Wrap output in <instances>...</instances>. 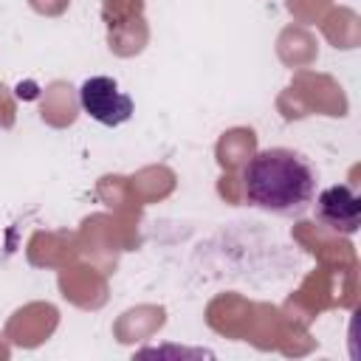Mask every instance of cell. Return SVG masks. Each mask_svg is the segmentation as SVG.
Here are the masks:
<instances>
[{
    "mask_svg": "<svg viewBox=\"0 0 361 361\" xmlns=\"http://www.w3.org/2000/svg\"><path fill=\"white\" fill-rule=\"evenodd\" d=\"M316 183L313 164L288 147H265L243 169L245 203L279 217H302L316 197Z\"/></svg>",
    "mask_w": 361,
    "mask_h": 361,
    "instance_id": "1",
    "label": "cell"
},
{
    "mask_svg": "<svg viewBox=\"0 0 361 361\" xmlns=\"http://www.w3.org/2000/svg\"><path fill=\"white\" fill-rule=\"evenodd\" d=\"M79 104H82V110L93 121H99L104 127H118V124L130 121L133 113H135L133 99L110 76H90V79H85L79 85Z\"/></svg>",
    "mask_w": 361,
    "mask_h": 361,
    "instance_id": "2",
    "label": "cell"
},
{
    "mask_svg": "<svg viewBox=\"0 0 361 361\" xmlns=\"http://www.w3.org/2000/svg\"><path fill=\"white\" fill-rule=\"evenodd\" d=\"M316 200V220L338 234H355L361 226V197L353 186L347 183H336L319 192Z\"/></svg>",
    "mask_w": 361,
    "mask_h": 361,
    "instance_id": "3",
    "label": "cell"
}]
</instances>
